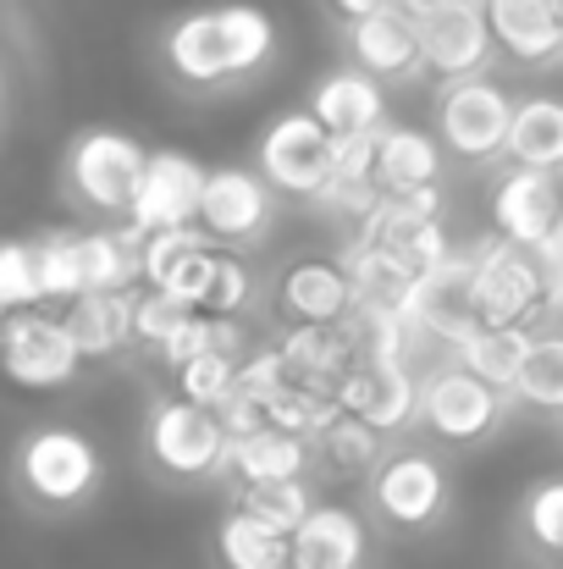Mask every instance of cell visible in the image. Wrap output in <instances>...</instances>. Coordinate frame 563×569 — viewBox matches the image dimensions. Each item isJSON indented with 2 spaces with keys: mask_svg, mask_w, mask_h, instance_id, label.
<instances>
[{
  "mask_svg": "<svg viewBox=\"0 0 563 569\" xmlns=\"http://www.w3.org/2000/svg\"><path fill=\"white\" fill-rule=\"evenodd\" d=\"M343 39H349L354 67L381 78V83H409V78L425 72L420 22H414L409 11H398V6H392V11H375V17L354 22V28H343Z\"/></svg>",
  "mask_w": 563,
  "mask_h": 569,
  "instance_id": "obj_17",
  "label": "cell"
},
{
  "mask_svg": "<svg viewBox=\"0 0 563 569\" xmlns=\"http://www.w3.org/2000/svg\"><path fill=\"white\" fill-rule=\"evenodd\" d=\"M514 403H525V409H547V415H559L563 409V332L536 338L531 366H525V377H520V387H514Z\"/></svg>",
  "mask_w": 563,
  "mask_h": 569,
  "instance_id": "obj_34",
  "label": "cell"
},
{
  "mask_svg": "<svg viewBox=\"0 0 563 569\" xmlns=\"http://www.w3.org/2000/svg\"><path fill=\"white\" fill-rule=\"evenodd\" d=\"M204 189H210V172H204L193 156H183V150H155V156H150V172H144V189H139V204H133V216H128V227H133L139 238L199 227Z\"/></svg>",
  "mask_w": 563,
  "mask_h": 569,
  "instance_id": "obj_12",
  "label": "cell"
},
{
  "mask_svg": "<svg viewBox=\"0 0 563 569\" xmlns=\"http://www.w3.org/2000/svg\"><path fill=\"white\" fill-rule=\"evenodd\" d=\"M150 156L155 150H144L133 133H122V128H83L78 139H72V150H67V161H61V178H67V189L72 199L83 204V210H94V216H133V204H139V189H144V172H150Z\"/></svg>",
  "mask_w": 563,
  "mask_h": 569,
  "instance_id": "obj_2",
  "label": "cell"
},
{
  "mask_svg": "<svg viewBox=\"0 0 563 569\" xmlns=\"http://www.w3.org/2000/svg\"><path fill=\"white\" fill-rule=\"evenodd\" d=\"M0 360H6V377L28 392H56L67 381H78V371L89 366L72 327L50 310H22V316H6L0 327Z\"/></svg>",
  "mask_w": 563,
  "mask_h": 569,
  "instance_id": "obj_9",
  "label": "cell"
},
{
  "mask_svg": "<svg viewBox=\"0 0 563 569\" xmlns=\"http://www.w3.org/2000/svg\"><path fill=\"white\" fill-rule=\"evenodd\" d=\"M448 498L453 487H448L442 459L420 448L386 453V465L371 476V509L392 531H431L448 515Z\"/></svg>",
  "mask_w": 563,
  "mask_h": 569,
  "instance_id": "obj_10",
  "label": "cell"
},
{
  "mask_svg": "<svg viewBox=\"0 0 563 569\" xmlns=\"http://www.w3.org/2000/svg\"><path fill=\"white\" fill-rule=\"evenodd\" d=\"M133 310H139V293H89V299L67 305L61 321L72 327L83 360H117L128 343H139Z\"/></svg>",
  "mask_w": 563,
  "mask_h": 569,
  "instance_id": "obj_24",
  "label": "cell"
},
{
  "mask_svg": "<svg viewBox=\"0 0 563 569\" xmlns=\"http://www.w3.org/2000/svg\"><path fill=\"white\" fill-rule=\"evenodd\" d=\"M420 377L425 371H414L409 360H392V355L386 360H360L338 387V403L354 420L375 426L381 437H398L420 420Z\"/></svg>",
  "mask_w": 563,
  "mask_h": 569,
  "instance_id": "obj_13",
  "label": "cell"
},
{
  "mask_svg": "<svg viewBox=\"0 0 563 569\" xmlns=\"http://www.w3.org/2000/svg\"><path fill=\"white\" fill-rule=\"evenodd\" d=\"M531 349H536V332H531V327H481V332L464 338L448 360L464 366L470 377H481L486 387H497V392L514 398V387H520L525 366H531Z\"/></svg>",
  "mask_w": 563,
  "mask_h": 569,
  "instance_id": "obj_25",
  "label": "cell"
},
{
  "mask_svg": "<svg viewBox=\"0 0 563 569\" xmlns=\"http://www.w3.org/2000/svg\"><path fill=\"white\" fill-rule=\"evenodd\" d=\"M492 227L503 243L514 249H542L563 227V199L553 172H531V167H509L492 183Z\"/></svg>",
  "mask_w": 563,
  "mask_h": 569,
  "instance_id": "obj_15",
  "label": "cell"
},
{
  "mask_svg": "<svg viewBox=\"0 0 563 569\" xmlns=\"http://www.w3.org/2000/svg\"><path fill=\"white\" fill-rule=\"evenodd\" d=\"M365 520L343 503H315L293 537V569H365Z\"/></svg>",
  "mask_w": 563,
  "mask_h": 569,
  "instance_id": "obj_22",
  "label": "cell"
},
{
  "mask_svg": "<svg viewBox=\"0 0 563 569\" xmlns=\"http://www.w3.org/2000/svg\"><path fill=\"white\" fill-rule=\"evenodd\" d=\"M349 409L338 403V392H326V387H304V381H288L271 403H265V420L277 426V431H288V437H304V442H315L326 426H338Z\"/></svg>",
  "mask_w": 563,
  "mask_h": 569,
  "instance_id": "obj_29",
  "label": "cell"
},
{
  "mask_svg": "<svg viewBox=\"0 0 563 569\" xmlns=\"http://www.w3.org/2000/svg\"><path fill=\"white\" fill-rule=\"evenodd\" d=\"M509 167L559 172L563 167V100L559 94H525L509 133Z\"/></svg>",
  "mask_w": 563,
  "mask_h": 569,
  "instance_id": "obj_26",
  "label": "cell"
},
{
  "mask_svg": "<svg viewBox=\"0 0 563 569\" xmlns=\"http://www.w3.org/2000/svg\"><path fill=\"white\" fill-rule=\"evenodd\" d=\"M559 316H563V277H559Z\"/></svg>",
  "mask_w": 563,
  "mask_h": 569,
  "instance_id": "obj_42",
  "label": "cell"
},
{
  "mask_svg": "<svg viewBox=\"0 0 563 569\" xmlns=\"http://www.w3.org/2000/svg\"><path fill=\"white\" fill-rule=\"evenodd\" d=\"M326 6H332V17H338L343 28H354V22H365L375 11H392L398 0H326Z\"/></svg>",
  "mask_w": 563,
  "mask_h": 569,
  "instance_id": "obj_39",
  "label": "cell"
},
{
  "mask_svg": "<svg viewBox=\"0 0 563 569\" xmlns=\"http://www.w3.org/2000/svg\"><path fill=\"white\" fill-rule=\"evenodd\" d=\"M492 39L509 61L547 72L563 61V17L553 0H486Z\"/></svg>",
  "mask_w": 563,
  "mask_h": 569,
  "instance_id": "obj_18",
  "label": "cell"
},
{
  "mask_svg": "<svg viewBox=\"0 0 563 569\" xmlns=\"http://www.w3.org/2000/svg\"><path fill=\"white\" fill-rule=\"evenodd\" d=\"M238 377H243V360L204 355V360H193L188 371H178V398L199 403V409H221V403L238 392Z\"/></svg>",
  "mask_w": 563,
  "mask_h": 569,
  "instance_id": "obj_35",
  "label": "cell"
},
{
  "mask_svg": "<svg viewBox=\"0 0 563 569\" xmlns=\"http://www.w3.org/2000/svg\"><path fill=\"white\" fill-rule=\"evenodd\" d=\"M553 178H559V199H563V167H559V172H553Z\"/></svg>",
  "mask_w": 563,
  "mask_h": 569,
  "instance_id": "obj_41",
  "label": "cell"
},
{
  "mask_svg": "<svg viewBox=\"0 0 563 569\" xmlns=\"http://www.w3.org/2000/svg\"><path fill=\"white\" fill-rule=\"evenodd\" d=\"M442 139L409 122H386L381 128V156H375V189L403 193V189H436L442 178Z\"/></svg>",
  "mask_w": 563,
  "mask_h": 569,
  "instance_id": "obj_23",
  "label": "cell"
},
{
  "mask_svg": "<svg viewBox=\"0 0 563 569\" xmlns=\"http://www.w3.org/2000/svg\"><path fill=\"white\" fill-rule=\"evenodd\" d=\"M282 327H343L354 316V282L338 254H299L282 266L271 293Z\"/></svg>",
  "mask_w": 563,
  "mask_h": 569,
  "instance_id": "obj_11",
  "label": "cell"
},
{
  "mask_svg": "<svg viewBox=\"0 0 563 569\" xmlns=\"http://www.w3.org/2000/svg\"><path fill=\"white\" fill-rule=\"evenodd\" d=\"M525 531H531V542L542 553L563 559V476L531 487V498H525Z\"/></svg>",
  "mask_w": 563,
  "mask_h": 569,
  "instance_id": "obj_36",
  "label": "cell"
},
{
  "mask_svg": "<svg viewBox=\"0 0 563 569\" xmlns=\"http://www.w3.org/2000/svg\"><path fill=\"white\" fill-rule=\"evenodd\" d=\"M514 111H520V94H509L492 72L464 78V83H442L436 89V139L453 161L486 167V161L509 156Z\"/></svg>",
  "mask_w": 563,
  "mask_h": 569,
  "instance_id": "obj_3",
  "label": "cell"
},
{
  "mask_svg": "<svg viewBox=\"0 0 563 569\" xmlns=\"http://www.w3.org/2000/svg\"><path fill=\"white\" fill-rule=\"evenodd\" d=\"M315 465V442L304 437H288L277 426L254 431V437H238L227 442V465H221V481H232L238 492L249 487H277V481H304Z\"/></svg>",
  "mask_w": 563,
  "mask_h": 569,
  "instance_id": "obj_21",
  "label": "cell"
},
{
  "mask_svg": "<svg viewBox=\"0 0 563 569\" xmlns=\"http://www.w3.org/2000/svg\"><path fill=\"white\" fill-rule=\"evenodd\" d=\"M254 299H260V282H254L249 260L232 254V249H221V266H215V282H210L199 316H210V321H243L254 310Z\"/></svg>",
  "mask_w": 563,
  "mask_h": 569,
  "instance_id": "obj_33",
  "label": "cell"
},
{
  "mask_svg": "<svg viewBox=\"0 0 563 569\" xmlns=\"http://www.w3.org/2000/svg\"><path fill=\"white\" fill-rule=\"evenodd\" d=\"M238 509L243 515H254L260 526H271L277 537H299L304 531V520L315 515V503H310V481H277V487H249V492H238Z\"/></svg>",
  "mask_w": 563,
  "mask_h": 569,
  "instance_id": "obj_31",
  "label": "cell"
},
{
  "mask_svg": "<svg viewBox=\"0 0 563 569\" xmlns=\"http://www.w3.org/2000/svg\"><path fill=\"white\" fill-rule=\"evenodd\" d=\"M199 321V310L178 299V293H167V288H139V310H133V332H139V343L144 349H167L172 338H183L188 327Z\"/></svg>",
  "mask_w": 563,
  "mask_h": 569,
  "instance_id": "obj_32",
  "label": "cell"
},
{
  "mask_svg": "<svg viewBox=\"0 0 563 569\" xmlns=\"http://www.w3.org/2000/svg\"><path fill=\"white\" fill-rule=\"evenodd\" d=\"M425 39V72H436L442 83H464V78H486L497 39L486 22V0H453L448 11H436L431 22H420Z\"/></svg>",
  "mask_w": 563,
  "mask_h": 569,
  "instance_id": "obj_14",
  "label": "cell"
},
{
  "mask_svg": "<svg viewBox=\"0 0 563 569\" xmlns=\"http://www.w3.org/2000/svg\"><path fill=\"white\" fill-rule=\"evenodd\" d=\"M277 17L249 6V0H221V6H199L183 11L167 39H161V61L172 72V83L188 94H221L238 89L249 78H260L277 61Z\"/></svg>",
  "mask_w": 563,
  "mask_h": 569,
  "instance_id": "obj_1",
  "label": "cell"
},
{
  "mask_svg": "<svg viewBox=\"0 0 563 569\" xmlns=\"http://www.w3.org/2000/svg\"><path fill=\"white\" fill-rule=\"evenodd\" d=\"M44 243L39 238H11L0 249V310L22 316V310H44Z\"/></svg>",
  "mask_w": 563,
  "mask_h": 569,
  "instance_id": "obj_30",
  "label": "cell"
},
{
  "mask_svg": "<svg viewBox=\"0 0 563 569\" xmlns=\"http://www.w3.org/2000/svg\"><path fill=\"white\" fill-rule=\"evenodd\" d=\"M271 183L260 178V167H215L210 172V189H204V210H199V227L232 249V243H254L265 227H271Z\"/></svg>",
  "mask_w": 563,
  "mask_h": 569,
  "instance_id": "obj_16",
  "label": "cell"
},
{
  "mask_svg": "<svg viewBox=\"0 0 563 569\" xmlns=\"http://www.w3.org/2000/svg\"><path fill=\"white\" fill-rule=\"evenodd\" d=\"M375 156H381V133L338 139V183H375Z\"/></svg>",
  "mask_w": 563,
  "mask_h": 569,
  "instance_id": "obj_38",
  "label": "cell"
},
{
  "mask_svg": "<svg viewBox=\"0 0 563 569\" xmlns=\"http://www.w3.org/2000/svg\"><path fill=\"white\" fill-rule=\"evenodd\" d=\"M17 481L44 509H78L100 492V448L72 426H39L17 448Z\"/></svg>",
  "mask_w": 563,
  "mask_h": 569,
  "instance_id": "obj_6",
  "label": "cell"
},
{
  "mask_svg": "<svg viewBox=\"0 0 563 569\" xmlns=\"http://www.w3.org/2000/svg\"><path fill=\"white\" fill-rule=\"evenodd\" d=\"M448 6H453V0H398V11H409L414 22H431V17L448 11Z\"/></svg>",
  "mask_w": 563,
  "mask_h": 569,
  "instance_id": "obj_40",
  "label": "cell"
},
{
  "mask_svg": "<svg viewBox=\"0 0 563 569\" xmlns=\"http://www.w3.org/2000/svg\"><path fill=\"white\" fill-rule=\"evenodd\" d=\"M553 6H559V17H563V0H553Z\"/></svg>",
  "mask_w": 563,
  "mask_h": 569,
  "instance_id": "obj_43",
  "label": "cell"
},
{
  "mask_svg": "<svg viewBox=\"0 0 563 569\" xmlns=\"http://www.w3.org/2000/svg\"><path fill=\"white\" fill-rule=\"evenodd\" d=\"M271 343L282 349L288 377L304 381V387L338 392L343 377L360 366V332H354V321H343V327H282Z\"/></svg>",
  "mask_w": 563,
  "mask_h": 569,
  "instance_id": "obj_20",
  "label": "cell"
},
{
  "mask_svg": "<svg viewBox=\"0 0 563 569\" xmlns=\"http://www.w3.org/2000/svg\"><path fill=\"white\" fill-rule=\"evenodd\" d=\"M227 426L215 420V409H199L188 398H161L144 420V453L161 476L172 481H210L227 465Z\"/></svg>",
  "mask_w": 563,
  "mask_h": 569,
  "instance_id": "obj_7",
  "label": "cell"
},
{
  "mask_svg": "<svg viewBox=\"0 0 563 569\" xmlns=\"http://www.w3.org/2000/svg\"><path fill=\"white\" fill-rule=\"evenodd\" d=\"M215 559H221V569H282L293 565V542L277 537L271 526H260L254 515L232 509L215 531Z\"/></svg>",
  "mask_w": 563,
  "mask_h": 569,
  "instance_id": "obj_28",
  "label": "cell"
},
{
  "mask_svg": "<svg viewBox=\"0 0 563 569\" xmlns=\"http://www.w3.org/2000/svg\"><path fill=\"white\" fill-rule=\"evenodd\" d=\"M310 111L321 117V128L332 139H365V133L386 128V89H381V78L349 61V67H332L310 89Z\"/></svg>",
  "mask_w": 563,
  "mask_h": 569,
  "instance_id": "obj_19",
  "label": "cell"
},
{
  "mask_svg": "<svg viewBox=\"0 0 563 569\" xmlns=\"http://www.w3.org/2000/svg\"><path fill=\"white\" fill-rule=\"evenodd\" d=\"M288 360H282V349L277 343H265V349H254L249 360H243V377H238V392L243 398H254V403H271L282 387H288Z\"/></svg>",
  "mask_w": 563,
  "mask_h": 569,
  "instance_id": "obj_37",
  "label": "cell"
},
{
  "mask_svg": "<svg viewBox=\"0 0 563 569\" xmlns=\"http://www.w3.org/2000/svg\"><path fill=\"white\" fill-rule=\"evenodd\" d=\"M260 178L293 199H321L338 183V139L321 128V117L310 106L282 111L260 133Z\"/></svg>",
  "mask_w": 563,
  "mask_h": 569,
  "instance_id": "obj_8",
  "label": "cell"
},
{
  "mask_svg": "<svg viewBox=\"0 0 563 569\" xmlns=\"http://www.w3.org/2000/svg\"><path fill=\"white\" fill-rule=\"evenodd\" d=\"M282 569H293V565H282Z\"/></svg>",
  "mask_w": 563,
  "mask_h": 569,
  "instance_id": "obj_44",
  "label": "cell"
},
{
  "mask_svg": "<svg viewBox=\"0 0 563 569\" xmlns=\"http://www.w3.org/2000/svg\"><path fill=\"white\" fill-rule=\"evenodd\" d=\"M547 310H559V277L503 238H481V271H475V321L481 327H531Z\"/></svg>",
  "mask_w": 563,
  "mask_h": 569,
  "instance_id": "obj_4",
  "label": "cell"
},
{
  "mask_svg": "<svg viewBox=\"0 0 563 569\" xmlns=\"http://www.w3.org/2000/svg\"><path fill=\"white\" fill-rule=\"evenodd\" d=\"M381 431L365 426V420H354V415H343L338 426H326L321 437H315V465L326 470V476H338V481H354V476H375L381 465H386V453H381Z\"/></svg>",
  "mask_w": 563,
  "mask_h": 569,
  "instance_id": "obj_27",
  "label": "cell"
},
{
  "mask_svg": "<svg viewBox=\"0 0 563 569\" xmlns=\"http://www.w3.org/2000/svg\"><path fill=\"white\" fill-rule=\"evenodd\" d=\"M509 403H514L509 392H497V387H486L481 377H470L448 355L436 366H425V377H420V426L436 442H453V448L486 442L509 420Z\"/></svg>",
  "mask_w": 563,
  "mask_h": 569,
  "instance_id": "obj_5",
  "label": "cell"
}]
</instances>
